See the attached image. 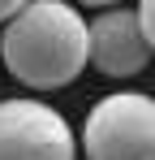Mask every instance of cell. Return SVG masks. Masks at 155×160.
Segmentation results:
<instances>
[{"label": "cell", "instance_id": "obj_1", "mask_svg": "<svg viewBox=\"0 0 155 160\" xmlns=\"http://www.w3.org/2000/svg\"><path fill=\"white\" fill-rule=\"evenodd\" d=\"M0 61L30 91H56L91 65V26L65 0H30L4 22Z\"/></svg>", "mask_w": 155, "mask_h": 160}, {"label": "cell", "instance_id": "obj_2", "mask_svg": "<svg viewBox=\"0 0 155 160\" xmlns=\"http://www.w3.org/2000/svg\"><path fill=\"white\" fill-rule=\"evenodd\" d=\"M86 160H155V100L142 91L103 95L82 126Z\"/></svg>", "mask_w": 155, "mask_h": 160}, {"label": "cell", "instance_id": "obj_3", "mask_svg": "<svg viewBox=\"0 0 155 160\" xmlns=\"http://www.w3.org/2000/svg\"><path fill=\"white\" fill-rule=\"evenodd\" d=\"M69 121L43 100H0V160H73Z\"/></svg>", "mask_w": 155, "mask_h": 160}, {"label": "cell", "instance_id": "obj_4", "mask_svg": "<svg viewBox=\"0 0 155 160\" xmlns=\"http://www.w3.org/2000/svg\"><path fill=\"white\" fill-rule=\"evenodd\" d=\"M151 39L142 30V18L129 9H103L91 22V65L103 78H134L151 61Z\"/></svg>", "mask_w": 155, "mask_h": 160}, {"label": "cell", "instance_id": "obj_5", "mask_svg": "<svg viewBox=\"0 0 155 160\" xmlns=\"http://www.w3.org/2000/svg\"><path fill=\"white\" fill-rule=\"evenodd\" d=\"M138 18H142V30H147V39L155 48V0H138Z\"/></svg>", "mask_w": 155, "mask_h": 160}, {"label": "cell", "instance_id": "obj_6", "mask_svg": "<svg viewBox=\"0 0 155 160\" xmlns=\"http://www.w3.org/2000/svg\"><path fill=\"white\" fill-rule=\"evenodd\" d=\"M26 4H30V0H0V26H4L9 18H17V13L26 9Z\"/></svg>", "mask_w": 155, "mask_h": 160}, {"label": "cell", "instance_id": "obj_7", "mask_svg": "<svg viewBox=\"0 0 155 160\" xmlns=\"http://www.w3.org/2000/svg\"><path fill=\"white\" fill-rule=\"evenodd\" d=\"M78 4H91V9H112V4H121V0H78Z\"/></svg>", "mask_w": 155, "mask_h": 160}]
</instances>
